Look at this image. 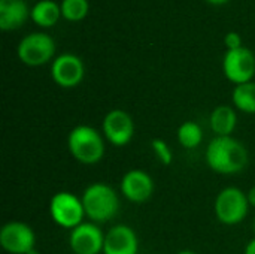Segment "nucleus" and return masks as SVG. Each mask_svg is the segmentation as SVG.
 <instances>
[{
	"label": "nucleus",
	"mask_w": 255,
	"mask_h": 254,
	"mask_svg": "<svg viewBox=\"0 0 255 254\" xmlns=\"http://www.w3.org/2000/svg\"><path fill=\"white\" fill-rule=\"evenodd\" d=\"M208 166L223 175H233L248 165V150L233 136H215L206 148Z\"/></svg>",
	"instance_id": "f257e3e1"
},
{
	"label": "nucleus",
	"mask_w": 255,
	"mask_h": 254,
	"mask_svg": "<svg viewBox=\"0 0 255 254\" xmlns=\"http://www.w3.org/2000/svg\"><path fill=\"white\" fill-rule=\"evenodd\" d=\"M85 216L93 223H105L112 220L120 211L118 193L105 183H94L88 186L82 196Z\"/></svg>",
	"instance_id": "f03ea898"
},
{
	"label": "nucleus",
	"mask_w": 255,
	"mask_h": 254,
	"mask_svg": "<svg viewBox=\"0 0 255 254\" xmlns=\"http://www.w3.org/2000/svg\"><path fill=\"white\" fill-rule=\"evenodd\" d=\"M105 136L91 126L81 124L70 130L67 148L75 160L84 165L99 163L105 156Z\"/></svg>",
	"instance_id": "7ed1b4c3"
},
{
	"label": "nucleus",
	"mask_w": 255,
	"mask_h": 254,
	"mask_svg": "<svg viewBox=\"0 0 255 254\" xmlns=\"http://www.w3.org/2000/svg\"><path fill=\"white\" fill-rule=\"evenodd\" d=\"M214 211L217 219L227 226H235L242 223L250 211V202L247 193L238 187L223 189L214 204Z\"/></svg>",
	"instance_id": "20e7f679"
},
{
	"label": "nucleus",
	"mask_w": 255,
	"mask_h": 254,
	"mask_svg": "<svg viewBox=\"0 0 255 254\" xmlns=\"http://www.w3.org/2000/svg\"><path fill=\"white\" fill-rule=\"evenodd\" d=\"M49 214L55 225L70 231L84 223V217H87L82 199L70 192H58L51 198Z\"/></svg>",
	"instance_id": "39448f33"
},
{
	"label": "nucleus",
	"mask_w": 255,
	"mask_h": 254,
	"mask_svg": "<svg viewBox=\"0 0 255 254\" xmlns=\"http://www.w3.org/2000/svg\"><path fill=\"white\" fill-rule=\"evenodd\" d=\"M55 54L54 39L43 31H34L24 36L16 48V55L21 63L36 67L48 63Z\"/></svg>",
	"instance_id": "423d86ee"
},
{
	"label": "nucleus",
	"mask_w": 255,
	"mask_h": 254,
	"mask_svg": "<svg viewBox=\"0 0 255 254\" xmlns=\"http://www.w3.org/2000/svg\"><path fill=\"white\" fill-rule=\"evenodd\" d=\"M223 72L226 78L236 85L253 81L255 75L254 52L247 46L226 51L223 58Z\"/></svg>",
	"instance_id": "0eeeda50"
},
{
	"label": "nucleus",
	"mask_w": 255,
	"mask_h": 254,
	"mask_svg": "<svg viewBox=\"0 0 255 254\" xmlns=\"http://www.w3.org/2000/svg\"><path fill=\"white\" fill-rule=\"evenodd\" d=\"M0 246L9 254H28L36 249V235L28 225L9 222L0 229Z\"/></svg>",
	"instance_id": "6e6552de"
},
{
	"label": "nucleus",
	"mask_w": 255,
	"mask_h": 254,
	"mask_svg": "<svg viewBox=\"0 0 255 254\" xmlns=\"http://www.w3.org/2000/svg\"><path fill=\"white\" fill-rule=\"evenodd\" d=\"M102 132L109 144L114 147H124L133 139L134 135L133 118L124 109H112L103 118Z\"/></svg>",
	"instance_id": "1a4fd4ad"
},
{
	"label": "nucleus",
	"mask_w": 255,
	"mask_h": 254,
	"mask_svg": "<svg viewBox=\"0 0 255 254\" xmlns=\"http://www.w3.org/2000/svg\"><path fill=\"white\" fill-rule=\"evenodd\" d=\"M85 75L84 61L72 52L57 55L51 64V76L54 82L63 88H73L79 85Z\"/></svg>",
	"instance_id": "9d476101"
},
{
	"label": "nucleus",
	"mask_w": 255,
	"mask_h": 254,
	"mask_svg": "<svg viewBox=\"0 0 255 254\" xmlns=\"http://www.w3.org/2000/svg\"><path fill=\"white\" fill-rule=\"evenodd\" d=\"M105 235L96 223L84 222L70 231L69 246L75 254H100L103 253Z\"/></svg>",
	"instance_id": "9b49d317"
},
{
	"label": "nucleus",
	"mask_w": 255,
	"mask_h": 254,
	"mask_svg": "<svg viewBox=\"0 0 255 254\" xmlns=\"http://www.w3.org/2000/svg\"><path fill=\"white\" fill-rule=\"evenodd\" d=\"M121 193L133 204L148 201L154 193V181L149 174L140 169H131L121 180Z\"/></svg>",
	"instance_id": "f8f14e48"
},
{
	"label": "nucleus",
	"mask_w": 255,
	"mask_h": 254,
	"mask_svg": "<svg viewBox=\"0 0 255 254\" xmlns=\"http://www.w3.org/2000/svg\"><path fill=\"white\" fill-rule=\"evenodd\" d=\"M137 252L139 240L130 226L117 225L106 232L103 254H137Z\"/></svg>",
	"instance_id": "ddd939ff"
},
{
	"label": "nucleus",
	"mask_w": 255,
	"mask_h": 254,
	"mask_svg": "<svg viewBox=\"0 0 255 254\" xmlns=\"http://www.w3.org/2000/svg\"><path fill=\"white\" fill-rule=\"evenodd\" d=\"M30 16V9L24 0H0V28L15 30Z\"/></svg>",
	"instance_id": "4468645a"
},
{
	"label": "nucleus",
	"mask_w": 255,
	"mask_h": 254,
	"mask_svg": "<svg viewBox=\"0 0 255 254\" xmlns=\"http://www.w3.org/2000/svg\"><path fill=\"white\" fill-rule=\"evenodd\" d=\"M211 130L215 136H232L238 126V114L236 109L229 105L217 106L209 117Z\"/></svg>",
	"instance_id": "2eb2a0df"
},
{
	"label": "nucleus",
	"mask_w": 255,
	"mask_h": 254,
	"mask_svg": "<svg viewBox=\"0 0 255 254\" xmlns=\"http://www.w3.org/2000/svg\"><path fill=\"white\" fill-rule=\"evenodd\" d=\"M61 16V7L54 0H39L30 9V18L39 27H52Z\"/></svg>",
	"instance_id": "dca6fc26"
},
{
	"label": "nucleus",
	"mask_w": 255,
	"mask_h": 254,
	"mask_svg": "<svg viewBox=\"0 0 255 254\" xmlns=\"http://www.w3.org/2000/svg\"><path fill=\"white\" fill-rule=\"evenodd\" d=\"M232 100L236 109L245 114H255V82L250 81L235 87Z\"/></svg>",
	"instance_id": "f3484780"
},
{
	"label": "nucleus",
	"mask_w": 255,
	"mask_h": 254,
	"mask_svg": "<svg viewBox=\"0 0 255 254\" xmlns=\"http://www.w3.org/2000/svg\"><path fill=\"white\" fill-rule=\"evenodd\" d=\"M176 135H178L179 144L187 150L197 148L203 141V130H202L200 124H197L194 121H184L178 127Z\"/></svg>",
	"instance_id": "a211bd4d"
},
{
	"label": "nucleus",
	"mask_w": 255,
	"mask_h": 254,
	"mask_svg": "<svg viewBox=\"0 0 255 254\" xmlns=\"http://www.w3.org/2000/svg\"><path fill=\"white\" fill-rule=\"evenodd\" d=\"M61 16L67 21L78 22L84 19L88 13V0H61Z\"/></svg>",
	"instance_id": "6ab92c4d"
},
{
	"label": "nucleus",
	"mask_w": 255,
	"mask_h": 254,
	"mask_svg": "<svg viewBox=\"0 0 255 254\" xmlns=\"http://www.w3.org/2000/svg\"><path fill=\"white\" fill-rule=\"evenodd\" d=\"M151 148H152V151L155 153V156L158 157V160L163 165L169 166L173 162V153H172V150H170V147L167 145L166 141H163V139H154L151 142Z\"/></svg>",
	"instance_id": "aec40b11"
},
{
	"label": "nucleus",
	"mask_w": 255,
	"mask_h": 254,
	"mask_svg": "<svg viewBox=\"0 0 255 254\" xmlns=\"http://www.w3.org/2000/svg\"><path fill=\"white\" fill-rule=\"evenodd\" d=\"M224 45L227 46V51L229 49H238L242 45V37L238 31H229L226 36H224Z\"/></svg>",
	"instance_id": "412c9836"
},
{
	"label": "nucleus",
	"mask_w": 255,
	"mask_h": 254,
	"mask_svg": "<svg viewBox=\"0 0 255 254\" xmlns=\"http://www.w3.org/2000/svg\"><path fill=\"white\" fill-rule=\"evenodd\" d=\"M247 198H248V202H250V207H254L255 208V186L250 189V192L247 193Z\"/></svg>",
	"instance_id": "4be33fe9"
},
{
	"label": "nucleus",
	"mask_w": 255,
	"mask_h": 254,
	"mask_svg": "<svg viewBox=\"0 0 255 254\" xmlns=\"http://www.w3.org/2000/svg\"><path fill=\"white\" fill-rule=\"evenodd\" d=\"M245 254H255V238L254 240H251V241L247 244V247H245Z\"/></svg>",
	"instance_id": "5701e85b"
},
{
	"label": "nucleus",
	"mask_w": 255,
	"mask_h": 254,
	"mask_svg": "<svg viewBox=\"0 0 255 254\" xmlns=\"http://www.w3.org/2000/svg\"><path fill=\"white\" fill-rule=\"evenodd\" d=\"M209 3H212V4H224V3H227L229 0H208Z\"/></svg>",
	"instance_id": "b1692460"
},
{
	"label": "nucleus",
	"mask_w": 255,
	"mask_h": 254,
	"mask_svg": "<svg viewBox=\"0 0 255 254\" xmlns=\"http://www.w3.org/2000/svg\"><path fill=\"white\" fill-rule=\"evenodd\" d=\"M176 254H197V253H194V252H191V250H181L179 253H176Z\"/></svg>",
	"instance_id": "393cba45"
},
{
	"label": "nucleus",
	"mask_w": 255,
	"mask_h": 254,
	"mask_svg": "<svg viewBox=\"0 0 255 254\" xmlns=\"http://www.w3.org/2000/svg\"><path fill=\"white\" fill-rule=\"evenodd\" d=\"M28 254H39L37 253V250H36V249H34V250H33V252H30V253Z\"/></svg>",
	"instance_id": "a878e982"
},
{
	"label": "nucleus",
	"mask_w": 255,
	"mask_h": 254,
	"mask_svg": "<svg viewBox=\"0 0 255 254\" xmlns=\"http://www.w3.org/2000/svg\"><path fill=\"white\" fill-rule=\"evenodd\" d=\"M254 232H255V219H254Z\"/></svg>",
	"instance_id": "bb28decb"
}]
</instances>
